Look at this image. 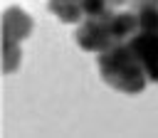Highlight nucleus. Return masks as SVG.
Here are the masks:
<instances>
[{
	"mask_svg": "<svg viewBox=\"0 0 158 138\" xmlns=\"http://www.w3.org/2000/svg\"><path fill=\"white\" fill-rule=\"evenodd\" d=\"M99 67H101V76L123 94H136L146 84V79H143L146 69L138 62V57L131 52L128 44H114V47L104 49L99 57Z\"/></svg>",
	"mask_w": 158,
	"mask_h": 138,
	"instance_id": "f257e3e1",
	"label": "nucleus"
},
{
	"mask_svg": "<svg viewBox=\"0 0 158 138\" xmlns=\"http://www.w3.org/2000/svg\"><path fill=\"white\" fill-rule=\"evenodd\" d=\"M77 42H79V47L91 49V52H104V49H109L111 42H114L109 20L89 17V20L77 30Z\"/></svg>",
	"mask_w": 158,
	"mask_h": 138,
	"instance_id": "f03ea898",
	"label": "nucleus"
},
{
	"mask_svg": "<svg viewBox=\"0 0 158 138\" xmlns=\"http://www.w3.org/2000/svg\"><path fill=\"white\" fill-rule=\"evenodd\" d=\"M131 52L138 57V62L143 64L146 74L158 81V32H151V30H143L141 34L131 37L128 42Z\"/></svg>",
	"mask_w": 158,
	"mask_h": 138,
	"instance_id": "7ed1b4c3",
	"label": "nucleus"
},
{
	"mask_svg": "<svg viewBox=\"0 0 158 138\" xmlns=\"http://www.w3.org/2000/svg\"><path fill=\"white\" fill-rule=\"evenodd\" d=\"M32 30V20L27 12H22L20 7H10L5 15H2V34L5 37H12V39H25Z\"/></svg>",
	"mask_w": 158,
	"mask_h": 138,
	"instance_id": "20e7f679",
	"label": "nucleus"
},
{
	"mask_svg": "<svg viewBox=\"0 0 158 138\" xmlns=\"http://www.w3.org/2000/svg\"><path fill=\"white\" fill-rule=\"evenodd\" d=\"M109 27H111L114 39H126V37H133L136 27H141V25H138V15H133V12H116V15L109 17Z\"/></svg>",
	"mask_w": 158,
	"mask_h": 138,
	"instance_id": "39448f33",
	"label": "nucleus"
},
{
	"mask_svg": "<svg viewBox=\"0 0 158 138\" xmlns=\"http://www.w3.org/2000/svg\"><path fill=\"white\" fill-rule=\"evenodd\" d=\"M49 10L57 12V17L64 20V22H77L79 17H84V10H81L79 0H52Z\"/></svg>",
	"mask_w": 158,
	"mask_h": 138,
	"instance_id": "423d86ee",
	"label": "nucleus"
},
{
	"mask_svg": "<svg viewBox=\"0 0 158 138\" xmlns=\"http://www.w3.org/2000/svg\"><path fill=\"white\" fill-rule=\"evenodd\" d=\"M79 5H81V10H84V15L86 17H99V20H109L114 12V5H111V0H79Z\"/></svg>",
	"mask_w": 158,
	"mask_h": 138,
	"instance_id": "0eeeda50",
	"label": "nucleus"
},
{
	"mask_svg": "<svg viewBox=\"0 0 158 138\" xmlns=\"http://www.w3.org/2000/svg\"><path fill=\"white\" fill-rule=\"evenodd\" d=\"M138 25L143 30L158 32V5H143L138 10Z\"/></svg>",
	"mask_w": 158,
	"mask_h": 138,
	"instance_id": "6e6552de",
	"label": "nucleus"
},
{
	"mask_svg": "<svg viewBox=\"0 0 158 138\" xmlns=\"http://www.w3.org/2000/svg\"><path fill=\"white\" fill-rule=\"evenodd\" d=\"M143 5H158V0H138V7H143Z\"/></svg>",
	"mask_w": 158,
	"mask_h": 138,
	"instance_id": "1a4fd4ad",
	"label": "nucleus"
}]
</instances>
